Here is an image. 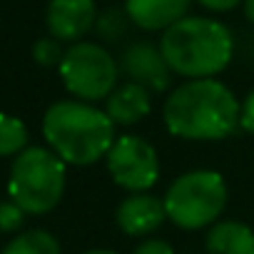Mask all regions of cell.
Masks as SVG:
<instances>
[{"label": "cell", "mask_w": 254, "mask_h": 254, "mask_svg": "<svg viewBox=\"0 0 254 254\" xmlns=\"http://www.w3.org/2000/svg\"><path fill=\"white\" fill-rule=\"evenodd\" d=\"M204 247L207 254H254V229L234 219L217 222L207 232Z\"/></svg>", "instance_id": "4fadbf2b"}, {"label": "cell", "mask_w": 254, "mask_h": 254, "mask_svg": "<svg viewBox=\"0 0 254 254\" xmlns=\"http://www.w3.org/2000/svg\"><path fill=\"white\" fill-rule=\"evenodd\" d=\"M28 150V127L23 120L0 112V157H18Z\"/></svg>", "instance_id": "9a60e30c"}, {"label": "cell", "mask_w": 254, "mask_h": 254, "mask_svg": "<svg viewBox=\"0 0 254 254\" xmlns=\"http://www.w3.org/2000/svg\"><path fill=\"white\" fill-rule=\"evenodd\" d=\"M192 0H125V13L132 25L147 33L167 30L187 18Z\"/></svg>", "instance_id": "8fae6325"}, {"label": "cell", "mask_w": 254, "mask_h": 254, "mask_svg": "<svg viewBox=\"0 0 254 254\" xmlns=\"http://www.w3.org/2000/svg\"><path fill=\"white\" fill-rule=\"evenodd\" d=\"M63 58H65V50H63L60 40H55V38H40L33 45V60L43 67H55V65L60 67Z\"/></svg>", "instance_id": "e0dca14e"}, {"label": "cell", "mask_w": 254, "mask_h": 254, "mask_svg": "<svg viewBox=\"0 0 254 254\" xmlns=\"http://www.w3.org/2000/svg\"><path fill=\"white\" fill-rule=\"evenodd\" d=\"M105 112L115 125H137L152 112V92L127 80L125 85H117L115 92L105 100Z\"/></svg>", "instance_id": "7c38bea8"}, {"label": "cell", "mask_w": 254, "mask_h": 254, "mask_svg": "<svg viewBox=\"0 0 254 254\" xmlns=\"http://www.w3.org/2000/svg\"><path fill=\"white\" fill-rule=\"evenodd\" d=\"M167 219L165 199L152 192H132L115 209V222L127 237H150Z\"/></svg>", "instance_id": "30bf717a"}, {"label": "cell", "mask_w": 254, "mask_h": 254, "mask_svg": "<svg viewBox=\"0 0 254 254\" xmlns=\"http://www.w3.org/2000/svg\"><path fill=\"white\" fill-rule=\"evenodd\" d=\"M45 23L50 38L60 43H82V38L97 23V5L95 0H50Z\"/></svg>", "instance_id": "9c48e42d"}, {"label": "cell", "mask_w": 254, "mask_h": 254, "mask_svg": "<svg viewBox=\"0 0 254 254\" xmlns=\"http://www.w3.org/2000/svg\"><path fill=\"white\" fill-rule=\"evenodd\" d=\"M239 127L244 132L254 135V90L244 97V102L239 107Z\"/></svg>", "instance_id": "ffe728a7"}, {"label": "cell", "mask_w": 254, "mask_h": 254, "mask_svg": "<svg viewBox=\"0 0 254 254\" xmlns=\"http://www.w3.org/2000/svg\"><path fill=\"white\" fill-rule=\"evenodd\" d=\"M127 23H130V18H127L125 8H122V10H117V8H110L107 13L97 15L95 30L100 33V38H102V40H107V43H115V40H120V38L127 33Z\"/></svg>", "instance_id": "2e32d148"}, {"label": "cell", "mask_w": 254, "mask_h": 254, "mask_svg": "<svg viewBox=\"0 0 254 254\" xmlns=\"http://www.w3.org/2000/svg\"><path fill=\"white\" fill-rule=\"evenodd\" d=\"M242 8H244V18H247V20L254 25V0H244Z\"/></svg>", "instance_id": "7402d4cb"}, {"label": "cell", "mask_w": 254, "mask_h": 254, "mask_svg": "<svg viewBox=\"0 0 254 254\" xmlns=\"http://www.w3.org/2000/svg\"><path fill=\"white\" fill-rule=\"evenodd\" d=\"M107 172L112 182L127 192H150L160 180V157L157 150L137 135L115 137L107 152Z\"/></svg>", "instance_id": "52a82bcc"}, {"label": "cell", "mask_w": 254, "mask_h": 254, "mask_svg": "<svg viewBox=\"0 0 254 254\" xmlns=\"http://www.w3.org/2000/svg\"><path fill=\"white\" fill-rule=\"evenodd\" d=\"M85 254H117V252H112V249H90Z\"/></svg>", "instance_id": "603a6c76"}, {"label": "cell", "mask_w": 254, "mask_h": 254, "mask_svg": "<svg viewBox=\"0 0 254 254\" xmlns=\"http://www.w3.org/2000/svg\"><path fill=\"white\" fill-rule=\"evenodd\" d=\"M43 135L65 165L87 167L107 157L115 142V122L90 102L60 100L43 115Z\"/></svg>", "instance_id": "7a4b0ae2"}, {"label": "cell", "mask_w": 254, "mask_h": 254, "mask_svg": "<svg viewBox=\"0 0 254 254\" xmlns=\"http://www.w3.org/2000/svg\"><path fill=\"white\" fill-rule=\"evenodd\" d=\"M132 254H175V249H172L170 242L157 239V237H150V239L140 242V244L132 249Z\"/></svg>", "instance_id": "d6986e66"}, {"label": "cell", "mask_w": 254, "mask_h": 254, "mask_svg": "<svg viewBox=\"0 0 254 254\" xmlns=\"http://www.w3.org/2000/svg\"><path fill=\"white\" fill-rule=\"evenodd\" d=\"M0 254H60V242L45 229H28L13 237Z\"/></svg>", "instance_id": "5bb4252c"}, {"label": "cell", "mask_w": 254, "mask_h": 254, "mask_svg": "<svg viewBox=\"0 0 254 254\" xmlns=\"http://www.w3.org/2000/svg\"><path fill=\"white\" fill-rule=\"evenodd\" d=\"M167 219L180 229H202L214 224L227 207L224 177L214 170H192L180 175L165 192Z\"/></svg>", "instance_id": "5b68a950"}, {"label": "cell", "mask_w": 254, "mask_h": 254, "mask_svg": "<svg viewBox=\"0 0 254 254\" xmlns=\"http://www.w3.org/2000/svg\"><path fill=\"white\" fill-rule=\"evenodd\" d=\"M197 3H199L202 8L212 10V13H229V10H234L239 3H244V0H197Z\"/></svg>", "instance_id": "44dd1931"}, {"label": "cell", "mask_w": 254, "mask_h": 254, "mask_svg": "<svg viewBox=\"0 0 254 254\" xmlns=\"http://www.w3.org/2000/svg\"><path fill=\"white\" fill-rule=\"evenodd\" d=\"M160 53L172 72L204 80L227 70L234 55V38L229 28L214 18L187 15L162 33Z\"/></svg>", "instance_id": "3957f363"}, {"label": "cell", "mask_w": 254, "mask_h": 254, "mask_svg": "<svg viewBox=\"0 0 254 254\" xmlns=\"http://www.w3.org/2000/svg\"><path fill=\"white\" fill-rule=\"evenodd\" d=\"M239 102L234 92L214 80H187L177 85L165 105V127L182 140H224L239 127Z\"/></svg>", "instance_id": "6da1fadb"}, {"label": "cell", "mask_w": 254, "mask_h": 254, "mask_svg": "<svg viewBox=\"0 0 254 254\" xmlns=\"http://www.w3.org/2000/svg\"><path fill=\"white\" fill-rule=\"evenodd\" d=\"M25 222V212L10 199L0 202V232H18Z\"/></svg>", "instance_id": "ac0fdd59"}, {"label": "cell", "mask_w": 254, "mask_h": 254, "mask_svg": "<svg viewBox=\"0 0 254 254\" xmlns=\"http://www.w3.org/2000/svg\"><path fill=\"white\" fill-rule=\"evenodd\" d=\"M60 77L65 90L80 102L107 100L117 87L120 63L110 55L107 48L97 43H75L65 50L60 63Z\"/></svg>", "instance_id": "8992f818"}, {"label": "cell", "mask_w": 254, "mask_h": 254, "mask_svg": "<svg viewBox=\"0 0 254 254\" xmlns=\"http://www.w3.org/2000/svg\"><path fill=\"white\" fill-rule=\"evenodd\" d=\"M120 70L130 77V82H137L150 92H165L172 82V70L165 63L160 45H152L147 40L130 43L122 50Z\"/></svg>", "instance_id": "ba28073f"}, {"label": "cell", "mask_w": 254, "mask_h": 254, "mask_svg": "<svg viewBox=\"0 0 254 254\" xmlns=\"http://www.w3.org/2000/svg\"><path fill=\"white\" fill-rule=\"evenodd\" d=\"M65 180V162L53 150L28 147L13 160L8 194L25 214H48L60 204Z\"/></svg>", "instance_id": "277c9868"}]
</instances>
